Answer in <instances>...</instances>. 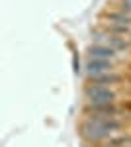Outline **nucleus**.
Masks as SVG:
<instances>
[{
  "instance_id": "1",
  "label": "nucleus",
  "mask_w": 131,
  "mask_h": 147,
  "mask_svg": "<svg viewBox=\"0 0 131 147\" xmlns=\"http://www.w3.org/2000/svg\"><path fill=\"white\" fill-rule=\"evenodd\" d=\"M86 98L90 106H100V104H116L118 92L112 90L104 84H90L86 88Z\"/></svg>"
},
{
  "instance_id": "2",
  "label": "nucleus",
  "mask_w": 131,
  "mask_h": 147,
  "mask_svg": "<svg viewBox=\"0 0 131 147\" xmlns=\"http://www.w3.org/2000/svg\"><path fill=\"white\" fill-rule=\"evenodd\" d=\"M94 41H96V45L110 47V49H114V51H125V49L129 47L123 37L114 35V34H110V32H98V34H94Z\"/></svg>"
},
{
  "instance_id": "3",
  "label": "nucleus",
  "mask_w": 131,
  "mask_h": 147,
  "mask_svg": "<svg viewBox=\"0 0 131 147\" xmlns=\"http://www.w3.org/2000/svg\"><path fill=\"white\" fill-rule=\"evenodd\" d=\"M80 129H82V136L86 137V139H92V141H102V139H106V137L112 136V134H110L106 127H102L100 124L92 122V120L84 122Z\"/></svg>"
},
{
  "instance_id": "4",
  "label": "nucleus",
  "mask_w": 131,
  "mask_h": 147,
  "mask_svg": "<svg viewBox=\"0 0 131 147\" xmlns=\"http://www.w3.org/2000/svg\"><path fill=\"white\" fill-rule=\"evenodd\" d=\"M88 57L94 59V61H108V63H116L120 59L118 51H114L110 47H104V45H92L88 49Z\"/></svg>"
},
{
  "instance_id": "5",
  "label": "nucleus",
  "mask_w": 131,
  "mask_h": 147,
  "mask_svg": "<svg viewBox=\"0 0 131 147\" xmlns=\"http://www.w3.org/2000/svg\"><path fill=\"white\" fill-rule=\"evenodd\" d=\"M106 73H114V63H108V61H94L90 59L86 63V75L90 79L98 77V75H106Z\"/></svg>"
},
{
  "instance_id": "6",
  "label": "nucleus",
  "mask_w": 131,
  "mask_h": 147,
  "mask_svg": "<svg viewBox=\"0 0 131 147\" xmlns=\"http://www.w3.org/2000/svg\"><path fill=\"white\" fill-rule=\"evenodd\" d=\"M94 84H104V86H108V84H116V82H120L121 77L120 75H116V73H106V75H98V77H94Z\"/></svg>"
},
{
  "instance_id": "7",
  "label": "nucleus",
  "mask_w": 131,
  "mask_h": 147,
  "mask_svg": "<svg viewBox=\"0 0 131 147\" xmlns=\"http://www.w3.org/2000/svg\"><path fill=\"white\" fill-rule=\"evenodd\" d=\"M108 32L110 34H114V35H118V34H129V26H123V24H114V22H110L108 26Z\"/></svg>"
},
{
  "instance_id": "8",
  "label": "nucleus",
  "mask_w": 131,
  "mask_h": 147,
  "mask_svg": "<svg viewBox=\"0 0 131 147\" xmlns=\"http://www.w3.org/2000/svg\"><path fill=\"white\" fill-rule=\"evenodd\" d=\"M121 12H123V14H127V16L131 18V4H129V2H123V6H121Z\"/></svg>"
},
{
  "instance_id": "9",
  "label": "nucleus",
  "mask_w": 131,
  "mask_h": 147,
  "mask_svg": "<svg viewBox=\"0 0 131 147\" xmlns=\"http://www.w3.org/2000/svg\"><path fill=\"white\" fill-rule=\"evenodd\" d=\"M125 2H129V4H131V0H125Z\"/></svg>"
}]
</instances>
